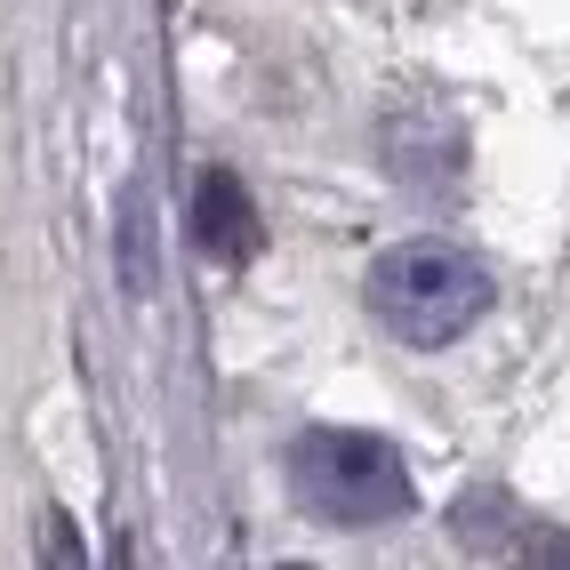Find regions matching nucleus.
Listing matches in <instances>:
<instances>
[{
  "instance_id": "7ed1b4c3",
  "label": "nucleus",
  "mask_w": 570,
  "mask_h": 570,
  "mask_svg": "<svg viewBox=\"0 0 570 570\" xmlns=\"http://www.w3.org/2000/svg\"><path fill=\"white\" fill-rule=\"evenodd\" d=\"M194 242L209 249V257H249L257 249V209H249V194L225 169H209L202 185H194Z\"/></svg>"
},
{
  "instance_id": "f257e3e1",
  "label": "nucleus",
  "mask_w": 570,
  "mask_h": 570,
  "mask_svg": "<svg viewBox=\"0 0 570 570\" xmlns=\"http://www.w3.org/2000/svg\"><path fill=\"white\" fill-rule=\"evenodd\" d=\"M370 306L402 346H450L490 314V265L459 242H402L370 265Z\"/></svg>"
},
{
  "instance_id": "f03ea898",
  "label": "nucleus",
  "mask_w": 570,
  "mask_h": 570,
  "mask_svg": "<svg viewBox=\"0 0 570 570\" xmlns=\"http://www.w3.org/2000/svg\"><path fill=\"white\" fill-rule=\"evenodd\" d=\"M289 490L322 522H394V514H410V466H402V450L386 434H346V426L297 434Z\"/></svg>"
}]
</instances>
